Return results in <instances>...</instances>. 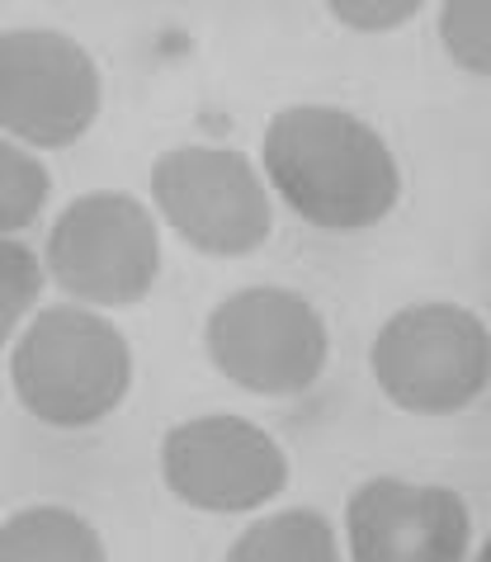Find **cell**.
Wrapping results in <instances>:
<instances>
[{"mask_svg":"<svg viewBox=\"0 0 491 562\" xmlns=\"http://www.w3.org/2000/svg\"><path fill=\"white\" fill-rule=\"evenodd\" d=\"M47 170L34 151L0 133V237L24 232L47 204Z\"/></svg>","mask_w":491,"mask_h":562,"instance_id":"12","label":"cell"},{"mask_svg":"<svg viewBox=\"0 0 491 562\" xmlns=\"http://www.w3.org/2000/svg\"><path fill=\"white\" fill-rule=\"evenodd\" d=\"M43 293V265L38 256L14 237H0V350L14 340L20 322L38 307Z\"/></svg>","mask_w":491,"mask_h":562,"instance_id":"14","label":"cell"},{"mask_svg":"<svg viewBox=\"0 0 491 562\" xmlns=\"http://www.w3.org/2000/svg\"><path fill=\"white\" fill-rule=\"evenodd\" d=\"M104 104L94 57L57 29L0 34V133L24 147H71L90 133Z\"/></svg>","mask_w":491,"mask_h":562,"instance_id":"7","label":"cell"},{"mask_svg":"<svg viewBox=\"0 0 491 562\" xmlns=\"http://www.w3.org/2000/svg\"><path fill=\"white\" fill-rule=\"evenodd\" d=\"M260 166L283 209L322 232L378 227L402 199L392 147L350 109L293 104L265 128Z\"/></svg>","mask_w":491,"mask_h":562,"instance_id":"1","label":"cell"},{"mask_svg":"<svg viewBox=\"0 0 491 562\" xmlns=\"http://www.w3.org/2000/svg\"><path fill=\"white\" fill-rule=\"evenodd\" d=\"M0 562H109V553L86 515L29 506L0 525Z\"/></svg>","mask_w":491,"mask_h":562,"instance_id":"10","label":"cell"},{"mask_svg":"<svg viewBox=\"0 0 491 562\" xmlns=\"http://www.w3.org/2000/svg\"><path fill=\"white\" fill-rule=\"evenodd\" d=\"M439 43L454 67L491 76V0H445L439 5Z\"/></svg>","mask_w":491,"mask_h":562,"instance_id":"13","label":"cell"},{"mask_svg":"<svg viewBox=\"0 0 491 562\" xmlns=\"http://www.w3.org/2000/svg\"><path fill=\"white\" fill-rule=\"evenodd\" d=\"M227 562H341V549L322 510L293 506L250 520L227 549Z\"/></svg>","mask_w":491,"mask_h":562,"instance_id":"11","label":"cell"},{"mask_svg":"<svg viewBox=\"0 0 491 562\" xmlns=\"http://www.w3.org/2000/svg\"><path fill=\"white\" fill-rule=\"evenodd\" d=\"M20 407L57 430H86L123 407L133 387V350L94 307L57 303L24 326L10 355Z\"/></svg>","mask_w":491,"mask_h":562,"instance_id":"2","label":"cell"},{"mask_svg":"<svg viewBox=\"0 0 491 562\" xmlns=\"http://www.w3.org/2000/svg\"><path fill=\"white\" fill-rule=\"evenodd\" d=\"M369 369L392 407L411 416H454L491 383V331L472 307L416 303L383 322Z\"/></svg>","mask_w":491,"mask_h":562,"instance_id":"3","label":"cell"},{"mask_svg":"<svg viewBox=\"0 0 491 562\" xmlns=\"http://www.w3.org/2000/svg\"><path fill=\"white\" fill-rule=\"evenodd\" d=\"M152 199L180 241L203 256L260 251L275 209L260 170L232 147H170L152 161Z\"/></svg>","mask_w":491,"mask_h":562,"instance_id":"6","label":"cell"},{"mask_svg":"<svg viewBox=\"0 0 491 562\" xmlns=\"http://www.w3.org/2000/svg\"><path fill=\"white\" fill-rule=\"evenodd\" d=\"M326 5L345 29H359V34H388V29H402L425 0H326Z\"/></svg>","mask_w":491,"mask_h":562,"instance_id":"15","label":"cell"},{"mask_svg":"<svg viewBox=\"0 0 491 562\" xmlns=\"http://www.w3.org/2000/svg\"><path fill=\"white\" fill-rule=\"evenodd\" d=\"M161 477L170 496L209 515H246L289 487V454L246 416H194L166 430Z\"/></svg>","mask_w":491,"mask_h":562,"instance_id":"8","label":"cell"},{"mask_svg":"<svg viewBox=\"0 0 491 562\" xmlns=\"http://www.w3.org/2000/svg\"><path fill=\"white\" fill-rule=\"evenodd\" d=\"M43 265L86 307H133L161 274V232L133 194L94 190L57 213Z\"/></svg>","mask_w":491,"mask_h":562,"instance_id":"5","label":"cell"},{"mask_svg":"<svg viewBox=\"0 0 491 562\" xmlns=\"http://www.w3.org/2000/svg\"><path fill=\"white\" fill-rule=\"evenodd\" d=\"M203 350L227 383L256 397H293L326 373L331 331L303 293L256 284L223 299L203 326Z\"/></svg>","mask_w":491,"mask_h":562,"instance_id":"4","label":"cell"},{"mask_svg":"<svg viewBox=\"0 0 491 562\" xmlns=\"http://www.w3.org/2000/svg\"><path fill=\"white\" fill-rule=\"evenodd\" d=\"M345 539L355 562H468L472 515L454 487L369 477L350 492Z\"/></svg>","mask_w":491,"mask_h":562,"instance_id":"9","label":"cell"},{"mask_svg":"<svg viewBox=\"0 0 491 562\" xmlns=\"http://www.w3.org/2000/svg\"><path fill=\"white\" fill-rule=\"evenodd\" d=\"M478 562H491V535H487V543L478 549Z\"/></svg>","mask_w":491,"mask_h":562,"instance_id":"16","label":"cell"}]
</instances>
